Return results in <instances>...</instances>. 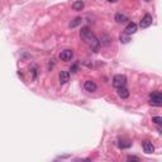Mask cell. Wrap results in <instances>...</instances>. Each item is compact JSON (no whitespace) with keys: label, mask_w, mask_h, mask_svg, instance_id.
Returning <instances> with one entry per match:
<instances>
[{"label":"cell","mask_w":162,"mask_h":162,"mask_svg":"<svg viewBox=\"0 0 162 162\" xmlns=\"http://www.w3.org/2000/svg\"><path fill=\"white\" fill-rule=\"evenodd\" d=\"M80 36H81V38L84 39V42L88 43V45H89L91 48H94V50H95V48L98 47L99 41L96 39V37H95L93 33H91V30H90L89 28H86V27H85V28L81 29V30H80Z\"/></svg>","instance_id":"cell-1"},{"label":"cell","mask_w":162,"mask_h":162,"mask_svg":"<svg viewBox=\"0 0 162 162\" xmlns=\"http://www.w3.org/2000/svg\"><path fill=\"white\" fill-rule=\"evenodd\" d=\"M126 84H127V77L124 75H115L114 79H113V86L117 89L126 86Z\"/></svg>","instance_id":"cell-2"},{"label":"cell","mask_w":162,"mask_h":162,"mask_svg":"<svg viewBox=\"0 0 162 162\" xmlns=\"http://www.w3.org/2000/svg\"><path fill=\"white\" fill-rule=\"evenodd\" d=\"M149 104L153 105V106H161L162 105V95H161V93L156 91V93L151 94V96H149Z\"/></svg>","instance_id":"cell-3"},{"label":"cell","mask_w":162,"mask_h":162,"mask_svg":"<svg viewBox=\"0 0 162 162\" xmlns=\"http://www.w3.org/2000/svg\"><path fill=\"white\" fill-rule=\"evenodd\" d=\"M152 20H153L152 15L146 14L144 17L142 18V20H141V23H139V25H141V28H148V27L152 24Z\"/></svg>","instance_id":"cell-4"},{"label":"cell","mask_w":162,"mask_h":162,"mask_svg":"<svg viewBox=\"0 0 162 162\" xmlns=\"http://www.w3.org/2000/svg\"><path fill=\"white\" fill-rule=\"evenodd\" d=\"M84 88H85L86 91H89V93H94V91H96V89H98V86H96V84L94 82V81L88 80V81H85Z\"/></svg>","instance_id":"cell-5"},{"label":"cell","mask_w":162,"mask_h":162,"mask_svg":"<svg viewBox=\"0 0 162 162\" xmlns=\"http://www.w3.org/2000/svg\"><path fill=\"white\" fill-rule=\"evenodd\" d=\"M72 56H74V52L71 50H65L60 53V58L62 61H70L72 58Z\"/></svg>","instance_id":"cell-6"},{"label":"cell","mask_w":162,"mask_h":162,"mask_svg":"<svg viewBox=\"0 0 162 162\" xmlns=\"http://www.w3.org/2000/svg\"><path fill=\"white\" fill-rule=\"evenodd\" d=\"M142 147H143V151L146 153H152L155 152V147H153V144L151 143L149 141H144L142 143Z\"/></svg>","instance_id":"cell-7"},{"label":"cell","mask_w":162,"mask_h":162,"mask_svg":"<svg viewBox=\"0 0 162 162\" xmlns=\"http://www.w3.org/2000/svg\"><path fill=\"white\" fill-rule=\"evenodd\" d=\"M137 28H138V27H137L136 23H128V25L126 27V29H124V30H126L127 34H134L137 32Z\"/></svg>","instance_id":"cell-8"},{"label":"cell","mask_w":162,"mask_h":162,"mask_svg":"<svg viewBox=\"0 0 162 162\" xmlns=\"http://www.w3.org/2000/svg\"><path fill=\"white\" fill-rule=\"evenodd\" d=\"M58 79H60V84L63 85V84H66L67 81L70 80V74L67 71H61L60 72V76H58Z\"/></svg>","instance_id":"cell-9"},{"label":"cell","mask_w":162,"mask_h":162,"mask_svg":"<svg viewBox=\"0 0 162 162\" xmlns=\"http://www.w3.org/2000/svg\"><path fill=\"white\" fill-rule=\"evenodd\" d=\"M118 95H119L122 99H127L128 96H129V91H128V89H126V88L123 86V88L118 89Z\"/></svg>","instance_id":"cell-10"},{"label":"cell","mask_w":162,"mask_h":162,"mask_svg":"<svg viewBox=\"0 0 162 162\" xmlns=\"http://www.w3.org/2000/svg\"><path fill=\"white\" fill-rule=\"evenodd\" d=\"M82 8H84V1H82V0H77V1H75L72 4V9L74 10H77V12L82 10Z\"/></svg>","instance_id":"cell-11"},{"label":"cell","mask_w":162,"mask_h":162,"mask_svg":"<svg viewBox=\"0 0 162 162\" xmlns=\"http://www.w3.org/2000/svg\"><path fill=\"white\" fill-rule=\"evenodd\" d=\"M115 20L118 22V23H126V22H128L129 19H128V18H127L124 14L118 13V14H115Z\"/></svg>","instance_id":"cell-12"},{"label":"cell","mask_w":162,"mask_h":162,"mask_svg":"<svg viewBox=\"0 0 162 162\" xmlns=\"http://www.w3.org/2000/svg\"><path fill=\"white\" fill-rule=\"evenodd\" d=\"M131 142H128V141H119L118 142V146H119V148H129L131 147Z\"/></svg>","instance_id":"cell-13"},{"label":"cell","mask_w":162,"mask_h":162,"mask_svg":"<svg viewBox=\"0 0 162 162\" xmlns=\"http://www.w3.org/2000/svg\"><path fill=\"white\" fill-rule=\"evenodd\" d=\"M81 22H82L81 18H75L71 23H70V27H71V28H75V27H77L79 24H81Z\"/></svg>","instance_id":"cell-14"},{"label":"cell","mask_w":162,"mask_h":162,"mask_svg":"<svg viewBox=\"0 0 162 162\" xmlns=\"http://www.w3.org/2000/svg\"><path fill=\"white\" fill-rule=\"evenodd\" d=\"M119 39H120V42H122V43H128L129 41H131V39H129V34H127V33L120 34Z\"/></svg>","instance_id":"cell-15"},{"label":"cell","mask_w":162,"mask_h":162,"mask_svg":"<svg viewBox=\"0 0 162 162\" xmlns=\"http://www.w3.org/2000/svg\"><path fill=\"white\" fill-rule=\"evenodd\" d=\"M127 160H128V161H137V162L141 161V160H139V157H136V156H128Z\"/></svg>","instance_id":"cell-16"},{"label":"cell","mask_w":162,"mask_h":162,"mask_svg":"<svg viewBox=\"0 0 162 162\" xmlns=\"http://www.w3.org/2000/svg\"><path fill=\"white\" fill-rule=\"evenodd\" d=\"M152 122L157 123V124H161V123H162V118H161V117H155L153 119H152Z\"/></svg>","instance_id":"cell-17"},{"label":"cell","mask_w":162,"mask_h":162,"mask_svg":"<svg viewBox=\"0 0 162 162\" xmlns=\"http://www.w3.org/2000/svg\"><path fill=\"white\" fill-rule=\"evenodd\" d=\"M109 3H117V1H119V0H108Z\"/></svg>","instance_id":"cell-18"},{"label":"cell","mask_w":162,"mask_h":162,"mask_svg":"<svg viewBox=\"0 0 162 162\" xmlns=\"http://www.w3.org/2000/svg\"><path fill=\"white\" fill-rule=\"evenodd\" d=\"M146 1H149V0H146Z\"/></svg>","instance_id":"cell-19"}]
</instances>
